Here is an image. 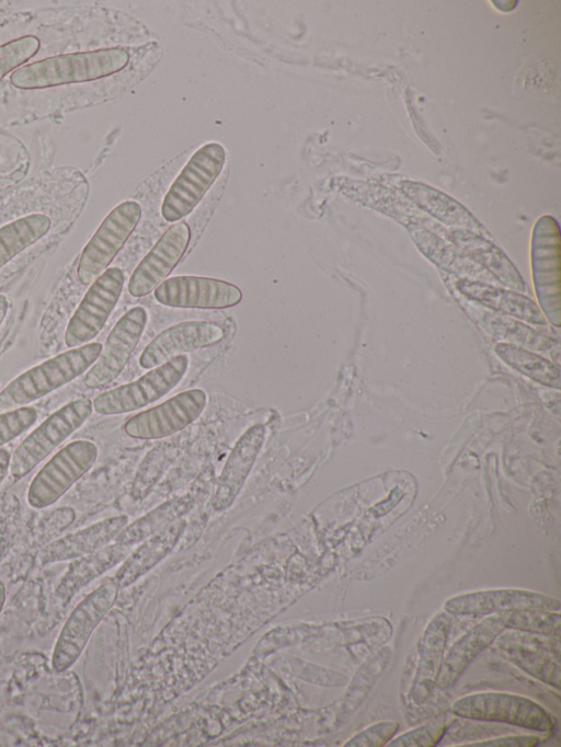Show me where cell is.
<instances>
[{"label":"cell","mask_w":561,"mask_h":747,"mask_svg":"<svg viewBox=\"0 0 561 747\" xmlns=\"http://www.w3.org/2000/svg\"><path fill=\"white\" fill-rule=\"evenodd\" d=\"M128 61L129 54L121 47L61 54L19 67L10 81L22 90L87 82L116 73Z\"/></svg>","instance_id":"1"},{"label":"cell","mask_w":561,"mask_h":747,"mask_svg":"<svg viewBox=\"0 0 561 747\" xmlns=\"http://www.w3.org/2000/svg\"><path fill=\"white\" fill-rule=\"evenodd\" d=\"M102 346L93 342L70 348L24 371L0 392V413L26 406L70 382L95 363Z\"/></svg>","instance_id":"2"},{"label":"cell","mask_w":561,"mask_h":747,"mask_svg":"<svg viewBox=\"0 0 561 747\" xmlns=\"http://www.w3.org/2000/svg\"><path fill=\"white\" fill-rule=\"evenodd\" d=\"M451 712L463 719L496 722L541 733L553 731L556 721L540 704L510 692H476L457 699Z\"/></svg>","instance_id":"3"},{"label":"cell","mask_w":561,"mask_h":747,"mask_svg":"<svg viewBox=\"0 0 561 747\" xmlns=\"http://www.w3.org/2000/svg\"><path fill=\"white\" fill-rule=\"evenodd\" d=\"M89 398L72 400L41 423L11 455L9 472L15 479L30 473L91 415Z\"/></svg>","instance_id":"4"},{"label":"cell","mask_w":561,"mask_h":747,"mask_svg":"<svg viewBox=\"0 0 561 747\" xmlns=\"http://www.w3.org/2000/svg\"><path fill=\"white\" fill-rule=\"evenodd\" d=\"M225 160V148L218 142L195 151L163 198V219L174 222L188 215L220 174Z\"/></svg>","instance_id":"5"},{"label":"cell","mask_w":561,"mask_h":747,"mask_svg":"<svg viewBox=\"0 0 561 747\" xmlns=\"http://www.w3.org/2000/svg\"><path fill=\"white\" fill-rule=\"evenodd\" d=\"M187 366L188 357L178 355L135 381L100 393L92 401L93 410L102 415H116L141 409L171 391L182 380Z\"/></svg>","instance_id":"6"},{"label":"cell","mask_w":561,"mask_h":747,"mask_svg":"<svg viewBox=\"0 0 561 747\" xmlns=\"http://www.w3.org/2000/svg\"><path fill=\"white\" fill-rule=\"evenodd\" d=\"M117 590L116 582L108 579L76 606L55 643L51 656L55 671H66L77 662L92 632L114 605Z\"/></svg>","instance_id":"7"},{"label":"cell","mask_w":561,"mask_h":747,"mask_svg":"<svg viewBox=\"0 0 561 747\" xmlns=\"http://www.w3.org/2000/svg\"><path fill=\"white\" fill-rule=\"evenodd\" d=\"M96 457L98 447L88 439L73 440L62 447L32 480L27 491L28 504L37 509L54 504L91 469Z\"/></svg>","instance_id":"8"},{"label":"cell","mask_w":561,"mask_h":747,"mask_svg":"<svg viewBox=\"0 0 561 747\" xmlns=\"http://www.w3.org/2000/svg\"><path fill=\"white\" fill-rule=\"evenodd\" d=\"M531 271L539 308L554 326L561 323V253L557 221L539 218L531 239Z\"/></svg>","instance_id":"9"},{"label":"cell","mask_w":561,"mask_h":747,"mask_svg":"<svg viewBox=\"0 0 561 747\" xmlns=\"http://www.w3.org/2000/svg\"><path fill=\"white\" fill-rule=\"evenodd\" d=\"M140 216V205L126 200L105 217L81 253L77 268L81 284H92L107 268L138 225Z\"/></svg>","instance_id":"10"},{"label":"cell","mask_w":561,"mask_h":747,"mask_svg":"<svg viewBox=\"0 0 561 747\" xmlns=\"http://www.w3.org/2000/svg\"><path fill=\"white\" fill-rule=\"evenodd\" d=\"M124 279L121 268L108 267L91 284L67 324V347L88 344L99 334L119 299Z\"/></svg>","instance_id":"11"},{"label":"cell","mask_w":561,"mask_h":747,"mask_svg":"<svg viewBox=\"0 0 561 747\" xmlns=\"http://www.w3.org/2000/svg\"><path fill=\"white\" fill-rule=\"evenodd\" d=\"M207 397L202 389H190L163 403L131 416L124 424V432L131 438L159 439L173 435L202 413Z\"/></svg>","instance_id":"12"},{"label":"cell","mask_w":561,"mask_h":747,"mask_svg":"<svg viewBox=\"0 0 561 747\" xmlns=\"http://www.w3.org/2000/svg\"><path fill=\"white\" fill-rule=\"evenodd\" d=\"M147 319L142 307H134L121 317L83 379L87 388L100 389L119 376L141 337Z\"/></svg>","instance_id":"13"},{"label":"cell","mask_w":561,"mask_h":747,"mask_svg":"<svg viewBox=\"0 0 561 747\" xmlns=\"http://www.w3.org/2000/svg\"><path fill=\"white\" fill-rule=\"evenodd\" d=\"M556 597L520 588H494L470 591L448 598L444 610L453 616H490L516 610L559 611Z\"/></svg>","instance_id":"14"},{"label":"cell","mask_w":561,"mask_h":747,"mask_svg":"<svg viewBox=\"0 0 561 747\" xmlns=\"http://www.w3.org/2000/svg\"><path fill=\"white\" fill-rule=\"evenodd\" d=\"M153 295L159 303L174 308L226 309L242 300L241 289L229 281L190 275L164 279Z\"/></svg>","instance_id":"15"},{"label":"cell","mask_w":561,"mask_h":747,"mask_svg":"<svg viewBox=\"0 0 561 747\" xmlns=\"http://www.w3.org/2000/svg\"><path fill=\"white\" fill-rule=\"evenodd\" d=\"M191 240L186 222L172 225L134 269L128 291L134 297H144L160 285L184 255Z\"/></svg>","instance_id":"16"},{"label":"cell","mask_w":561,"mask_h":747,"mask_svg":"<svg viewBox=\"0 0 561 747\" xmlns=\"http://www.w3.org/2000/svg\"><path fill=\"white\" fill-rule=\"evenodd\" d=\"M224 337L225 330L217 323L181 322L163 330L145 347L139 365L151 369L184 352L213 346Z\"/></svg>","instance_id":"17"},{"label":"cell","mask_w":561,"mask_h":747,"mask_svg":"<svg viewBox=\"0 0 561 747\" xmlns=\"http://www.w3.org/2000/svg\"><path fill=\"white\" fill-rule=\"evenodd\" d=\"M264 440L265 428L260 424L248 428L238 439L216 484L211 498V506L215 510H225L234 502L252 470Z\"/></svg>","instance_id":"18"},{"label":"cell","mask_w":561,"mask_h":747,"mask_svg":"<svg viewBox=\"0 0 561 747\" xmlns=\"http://www.w3.org/2000/svg\"><path fill=\"white\" fill-rule=\"evenodd\" d=\"M505 631L499 613L490 614L468 630L444 655L436 687L449 689L460 677L468 664Z\"/></svg>","instance_id":"19"},{"label":"cell","mask_w":561,"mask_h":747,"mask_svg":"<svg viewBox=\"0 0 561 747\" xmlns=\"http://www.w3.org/2000/svg\"><path fill=\"white\" fill-rule=\"evenodd\" d=\"M127 516H116L66 535L45 545L38 553V560L42 564H48L76 560L90 554L107 545L127 526Z\"/></svg>","instance_id":"20"},{"label":"cell","mask_w":561,"mask_h":747,"mask_svg":"<svg viewBox=\"0 0 561 747\" xmlns=\"http://www.w3.org/2000/svg\"><path fill=\"white\" fill-rule=\"evenodd\" d=\"M446 611L435 614L426 625L419 645V660L411 698L423 703L436 686L451 623Z\"/></svg>","instance_id":"21"},{"label":"cell","mask_w":561,"mask_h":747,"mask_svg":"<svg viewBox=\"0 0 561 747\" xmlns=\"http://www.w3.org/2000/svg\"><path fill=\"white\" fill-rule=\"evenodd\" d=\"M455 286L466 298L479 302L488 309L531 324H546V318L538 304L518 291L506 290L468 278L458 279Z\"/></svg>","instance_id":"22"},{"label":"cell","mask_w":561,"mask_h":747,"mask_svg":"<svg viewBox=\"0 0 561 747\" xmlns=\"http://www.w3.org/2000/svg\"><path fill=\"white\" fill-rule=\"evenodd\" d=\"M184 529L185 521L178 519L147 538L117 571L114 581L118 587L129 585L164 559L175 547Z\"/></svg>","instance_id":"23"},{"label":"cell","mask_w":561,"mask_h":747,"mask_svg":"<svg viewBox=\"0 0 561 747\" xmlns=\"http://www.w3.org/2000/svg\"><path fill=\"white\" fill-rule=\"evenodd\" d=\"M127 554L128 547L115 542L76 559L60 579L56 595L62 599L71 597L91 581L124 560Z\"/></svg>","instance_id":"24"},{"label":"cell","mask_w":561,"mask_h":747,"mask_svg":"<svg viewBox=\"0 0 561 747\" xmlns=\"http://www.w3.org/2000/svg\"><path fill=\"white\" fill-rule=\"evenodd\" d=\"M455 242L472 260L483 266L497 281L518 292L526 285L514 264L492 243L479 238L457 237Z\"/></svg>","instance_id":"25"},{"label":"cell","mask_w":561,"mask_h":747,"mask_svg":"<svg viewBox=\"0 0 561 747\" xmlns=\"http://www.w3.org/2000/svg\"><path fill=\"white\" fill-rule=\"evenodd\" d=\"M194 499L190 495L172 498L157 506L136 521L126 526L115 538L122 545H131L146 540L176 521L193 506Z\"/></svg>","instance_id":"26"},{"label":"cell","mask_w":561,"mask_h":747,"mask_svg":"<svg viewBox=\"0 0 561 747\" xmlns=\"http://www.w3.org/2000/svg\"><path fill=\"white\" fill-rule=\"evenodd\" d=\"M495 354L510 367L550 388L560 389V369L552 361L510 343H499L494 347Z\"/></svg>","instance_id":"27"},{"label":"cell","mask_w":561,"mask_h":747,"mask_svg":"<svg viewBox=\"0 0 561 747\" xmlns=\"http://www.w3.org/2000/svg\"><path fill=\"white\" fill-rule=\"evenodd\" d=\"M44 214H31L0 228V268L21 251L44 237L50 228Z\"/></svg>","instance_id":"28"},{"label":"cell","mask_w":561,"mask_h":747,"mask_svg":"<svg viewBox=\"0 0 561 747\" xmlns=\"http://www.w3.org/2000/svg\"><path fill=\"white\" fill-rule=\"evenodd\" d=\"M497 652L507 660L556 689H560V660L534 648L494 641Z\"/></svg>","instance_id":"29"},{"label":"cell","mask_w":561,"mask_h":747,"mask_svg":"<svg viewBox=\"0 0 561 747\" xmlns=\"http://www.w3.org/2000/svg\"><path fill=\"white\" fill-rule=\"evenodd\" d=\"M403 189L421 207L448 225L480 228L471 215L450 197L425 185L404 183Z\"/></svg>","instance_id":"30"},{"label":"cell","mask_w":561,"mask_h":747,"mask_svg":"<svg viewBox=\"0 0 561 747\" xmlns=\"http://www.w3.org/2000/svg\"><path fill=\"white\" fill-rule=\"evenodd\" d=\"M479 320L490 334L506 340L510 344L523 345L538 350H543L554 345L552 338L512 317L482 311Z\"/></svg>","instance_id":"31"},{"label":"cell","mask_w":561,"mask_h":747,"mask_svg":"<svg viewBox=\"0 0 561 747\" xmlns=\"http://www.w3.org/2000/svg\"><path fill=\"white\" fill-rule=\"evenodd\" d=\"M499 616L505 630L560 637L561 619L559 611L516 610L502 612Z\"/></svg>","instance_id":"32"},{"label":"cell","mask_w":561,"mask_h":747,"mask_svg":"<svg viewBox=\"0 0 561 747\" xmlns=\"http://www.w3.org/2000/svg\"><path fill=\"white\" fill-rule=\"evenodd\" d=\"M41 42L34 35H24L0 46V80L18 69L39 49Z\"/></svg>","instance_id":"33"},{"label":"cell","mask_w":561,"mask_h":747,"mask_svg":"<svg viewBox=\"0 0 561 747\" xmlns=\"http://www.w3.org/2000/svg\"><path fill=\"white\" fill-rule=\"evenodd\" d=\"M37 420V411L22 406L0 413V448L26 432Z\"/></svg>","instance_id":"34"},{"label":"cell","mask_w":561,"mask_h":747,"mask_svg":"<svg viewBox=\"0 0 561 747\" xmlns=\"http://www.w3.org/2000/svg\"><path fill=\"white\" fill-rule=\"evenodd\" d=\"M446 732L443 723L425 724L393 737L388 747H433L438 744Z\"/></svg>","instance_id":"35"},{"label":"cell","mask_w":561,"mask_h":747,"mask_svg":"<svg viewBox=\"0 0 561 747\" xmlns=\"http://www.w3.org/2000/svg\"><path fill=\"white\" fill-rule=\"evenodd\" d=\"M399 723L382 721L375 723L355 734L345 743V747H381L386 746L397 734Z\"/></svg>","instance_id":"36"},{"label":"cell","mask_w":561,"mask_h":747,"mask_svg":"<svg viewBox=\"0 0 561 747\" xmlns=\"http://www.w3.org/2000/svg\"><path fill=\"white\" fill-rule=\"evenodd\" d=\"M541 743V738L535 735H506L495 738L484 739L477 743L459 745V747H534Z\"/></svg>","instance_id":"37"},{"label":"cell","mask_w":561,"mask_h":747,"mask_svg":"<svg viewBox=\"0 0 561 747\" xmlns=\"http://www.w3.org/2000/svg\"><path fill=\"white\" fill-rule=\"evenodd\" d=\"M11 453L5 448H0V484L5 479L10 469Z\"/></svg>","instance_id":"38"},{"label":"cell","mask_w":561,"mask_h":747,"mask_svg":"<svg viewBox=\"0 0 561 747\" xmlns=\"http://www.w3.org/2000/svg\"><path fill=\"white\" fill-rule=\"evenodd\" d=\"M8 308H9L8 298L4 295L0 294V325L8 312Z\"/></svg>","instance_id":"39"},{"label":"cell","mask_w":561,"mask_h":747,"mask_svg":"<svg viewBox=\"0 0 561 747\" xmlns=\"http://www.w3.org/2000/svg\"><path fill=\"white\" fill-rule=\"evenodd\" d=\"M5 601V587L4 584L0 581V612L3 608Z\"/></svg>","instance_id":"40"}]
</instances>
